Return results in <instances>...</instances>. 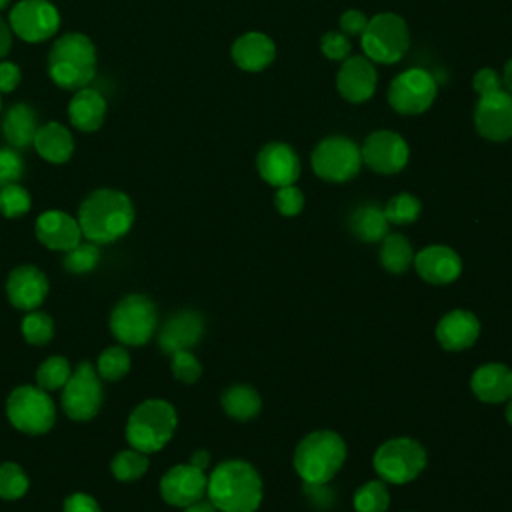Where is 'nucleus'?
I'll return each instance as SVG.
<instances>
[{
	"mask_svg": "<svg viewBox=\"0 0 512 512\" xmlns=\"http://www.w3.org/2000/svg\"><path fill=\"white\" fill-rule=\"evenodd\" d=\"M132 222V202L120 190H94L78 208V224L82 236L94 244H110L122 238L132 228Z\"/></svg>",
	"mask_w": 512,
	"mask_h": 512,
	"instance_id": "nucleus-1",
	"label": "nucleus"
},
{
	"mask_svg": "<svg viewBox=\"0 0 512 512\" xmlns=\"http://www.w3.org/2000/svg\"><path fill=\"white\" fill-rule=\"evenodd\" d=\"M206 494L216 510L256 512L262 502V478L252 464L226 460L210 474Z\"/></svg>",
	"mask_w": 512,
	"mask_h": 512,
	"instance_id": "nucleus-2",
	"label": "nucleus"
},
{
	"mask_svg": "<svg viewBox=\"0 0 512 512\" xmlns=\"http://www.w3.org/2000/svg\"><path fill=\"white\" fill-rule=\"evenodd\" d=\"M50 78L66 90L86 88L96 74V48L80 32H68L58 38L48 54Z\"/></svg>",
	"mask_w": 512,
	"mask_h": 512,
	"instance_id": "nucleus-3",
	"label": "nucleus"
},
{
	"mask_svg": "<svg viewBox=\"0 0 512 512\" xmlns=\"http://www.w3.org/2000/svg\"><path fill=\"white\" fill-rule=\"evenodd\" d=\"M346 460V442L332 430L306 434L294 450V470L308 484H326Z\"/></svg>",
	"mask_w": 512,
	"mask_h": 512,
	"instance_id": "nucleus-4",
	"label": "nucleus"
},
{
	"mask_svg": "<svg viewBox=\"0 0 512 512\" xmlns=\"http://www.w3.org/2000/svg\"><path fill=\"white\" fill-rule=\"evenodd\" d=\"M176 410L170 402L152 398L138 404L128 416L126 440L132 448L152 454L164 448L176 430Z\"/></svg>",
	"mask_w": 512,
	"mask_h": 512,
	"instance_id": "nucleus-5",
	"label": "nucleus"
},
{
	"mask_svg": "<svg viewBox=\"0 0 512 512\" xmlns=\"http://www.w3.org/2000/svg\"><path fill=\"white\" fill-rule=\"evenodd\" d=\"M360 44L368 60L376 64H396L410 46L408 24L394 12H380L368 20Z\"/></svg>",
	"mask_w": 512,
	"mask_h": 512,
	"instance_id": "nucleus-6",
	"label": "nucleus"
},
{
	"mask_svg": "<svg viewBox=\"0 0 512 512\" xmlns=\"http://www.w3.org/2000/svg\"><path fill=\"white\" fill-rule=\"evenodd\" d=\"M10 424L24 434H44L54 426L56 408L46 390L38 386H18L6 400Z\"/></svg>",
	"mask_w": 512,
	"mask_h": 512,
	"instance_id": "nucleus-7",
	"label": "nucleus"
},
{
	"mask_svg": "<svg viewBox=\"0 0 512 512\" xmlns=\"http://www.w3.org/2000/svg\"><path fill=\"white\" fill-rule=\"evenodd\" d=\"M158 324L156 306L142 294L124 296L110 314V330L118 342L128 346L146 344Z\"/></svg>",
	"mask_w": 512,
	"mask_h": 512,
	"instance_id": "nucleus-8",
	"label": "nucleus"
},
{
	"mask_svg": "<svg viewBox=\"0 0 512 512\" xmlns=\"http://www.w3.org/2000/svg\"><path fill=\"white\" fill-rule=\"evenodd\" d=\"M372 464L384 482L406 484L424 470L426 450L414 438H392L378 446Z\"/></svg>",
	"mask_w": 512,
	"mask_h": 512,
	"instance_id": "nucleus-9",
	"label": "nucleus"
},
{
	"mask_svg": "<svg viewBox=\"0 0 512 512\" xmlns=\"http://www.w3.org/2000/svg\"><path fill=\"white\" fill-rule=\"evenodd\" d=\"M360 166V148L346 136H328L312 150V170L326 182H348L360 172Z\"/></svg>",
	"mask_w": 512,
	"mask_h": 512,
	"instance_id": "nucleus-10",
	"label": "nucleus"
},
{
	"mask_svg": "<svg viewBox=\"0 0 512 512\" xmlns=\"http://www.w3.org/2000/svg\"><path fill=\"white\" fill-rule=\"evenodd\" d=\"M438 84L424 68H408L400 72L388 86V104L404 116L426 112L436 100Z\"/></svg>",
	"mask_w": 512,
	"mask_h": 512,
	"instance_id": "nucleus-11",
	"label": "nucleus"
},
{
	"mask_svg": "<svg viewBox=\"0 0 512 512\" xmlns=\"http://www.w3.org/2000/svg\"><path fill=\"white\" fill-rule=\"evenodd\" d=\"M102 404V384L94 366L84 360L70 374L62 392V406L68 418L84 422L98 414Z\"/></svg>",
	"mask_w": 512,
	"mask_h": 512,
	"instance_id": "nucleus-12",
	"label": "nucleus"
},
{
	"mask_svg": "<svg viewBox=\"0 0 512 512\" xmlns=\"http://www.w3.org/2000/svg\"><path fill=\"white\" fill-rule=\"evenodd\" d=\"M60 26L58 10L48 0H20L10 12V28L26 42H44Z\"/></svg>",
	"mask_w": 512,
	"mask_h": 512,
	"instance_id": "nucleus-13",
	"label": "nucleus"
},
{
	"mask_svg": "<svg viewBox=\"0 0 512 512\" xmlns=\"http://www.w3.org/2000/svg\"><path fill=\"white\" fill-rule=\"evenodd\" d=\"M360 154L370 170L378 174H396L408 164L410 148L398 132L376 130L366 136Z\"/></svg>",
	"mask_w": 512,
	"mask_h": 512,
	"instance_id": "nucleus-14",
	"label": "nucleus"
},
{
	"mask_svg": "<svg viewBox=\"0 0 512 512\" xmlns=\"http://www.w3.org/2000/svg\"><path fill=\"white\" fill-rule=\"evenodd\" d=\"M474 126L478 134L490 142H506L512 138V94L504 88L480 96L474 108Z\"/></svg>",
	"mask_w": 512,
	"mask_h": 512,
	"instance_id": "nucleus-15",
	"label": "nucleus"
},
{
	"mask_svg": "<svg viewBox=\"0 0 512 512\" xmlns=\"http://www.w3.org/2000/svg\"><path fill=\"white\" fill-rule=\"evenodd\" d=\"M208 478L192 464L172 466L160 480V494L170 506L186 508L204 498Z\"/></svg>",
	"mask_w": 512,
	"mask_h": 512,
	"instance_id": "nucleus-16",
	"label": "nucleus"
},
{
	"mask_svg": "<svg viewBox=\"0 0 512 512\" xmlns=\"http://www.w3.org/2000/svg\"><path fill=\"white\" fill-rule=\"evenodd\" d=\"M256 168L264 182L274 188L294 184L300 176V158L286 142H268L256 156Z\"/></svg>",
	"mask_w": 512,
	"mask_h": 512,
	"instance_id": "nucleus-17",
	"label": "nucleus"
},
{
	"mask_svg": "<svg viewBox=\"0 0 512 512\" xmlns=\"http://www.w3.org/2000/svg\"><path fill=\"white\" fill-rule=\"evenodd\" d=\"M378 84V72L372 60L366 56H350L342 62L338 76H336V88L340 96L352 104H360L372 98Z\"/></svg>",
	"mask_w": 512,
	"mask_h": 512,
	"instance_id": "nucleus-18",
	"label": "nucleus"
},
{
	"mask_svg": "<svg viewBox=\"0 0 512 512\" xmlns=\"http://www.w3.org/2000/svg\"><path fill=\"white\" fill-rule=\"evenodd\" d=\"M6 294L12 306L18 310H36L48 294V278L40 268L32 264L18 266L6 280Z\"/></svg>",
	"mask_w": 512,
	"mask_h": 512,
	"instance_id": "nucleus-19",
	"label": "nucleus"
},
{
	"mask_svg": "<svg viewBox=\"0 0 512 512\" xmlns=\"http://www.w3.org/2000/svg\"><path fill=\"white\" fill-rule=\"evenodd\" d=\"M414 268L430 284H450L462 272V260L450 246L432 244L414 256Z\"/></svg>",
	"mask_w": 512,
	"mask_h": 512,
	"instance_id": "nucleus-20",
	"label": "nucleus"
},
{
	"mask_svg": "<svg viewBox=\"0 0 512 512\" xmlns=\"http://www.w3.org/2000/svg\"><path fill=\"white\" fill-rule=\"evenodd\" d=\"M36 236L46 248L60 252H68L82 242L78 220L62 210L42 212L36 220Z\"/></svg>",
	"mask_w": 512,
	"mask_h": 512,
	"instance_id": "nucleus-21",
	"label": "nucleus"
},
{
	"mask_svg": "<svg viewBox=\"0 0 512 512\" xmlns=\"http://www.w3.org/2000/svg\"><path fill=\"white\" fill-rule=\"evenodd\" d=\"M204 332V320L194 310H182L174 314L160 330L158 344L166 354H174L178 350H190L198 344Z\"/></svg>",
	"mask_w": 512,
	"mask_h": 512,
	"instance_id": "nucleus-22",
	"label": "nucleus"
},
{
	"mask_svg": "<svg viewBox=\"0 0 512 512\" xmlns=\"http://www.w3.org/2000/svg\"><path fill=\"white\" fill-rule=\"evenodd\" d=\"M480 336V322L468 310H450L436 324V340L446 350H466Z\"/></svg>",
	"mask_w": 512,
	"mask_h": 512,
	"instance_id": "nucleus-23",
	"label": "nucleus"
},
{
	"mask_svg": "<svg viewBox=\"0 0 512 512\" xmlns=\"http://www.w3.org/2000/svg\"><path fill=\"white\" fill-rule=\"evenodd\" d=\"M276 58V46L264 32H246L232 44V60L240 70L260 72Z\"/></svg>",
	"mask_w": 512,
	"mask_h": 512,
	"instance_id": "nucleus-24",
	"label": "nucleus"
},
{
	"mask_svg": "<svg viewBox=\"0 0 512 512\" xmlns=\"http://www.w3.org/2000/svg\"><path fill=\"white\" fill-rule=\"evenodd\" d=\"M474 396L488 404L504 402L512 396V370L504 364L490 362L480 366L470 380Z\"/></svg>",
	"mask_w": 512,
	"mask_h": 512,
	"instance_id": "nucleus-25",
	"label": "nucleus"
},
{
	"mask_svg": "<svg viewBox=\"0 0 512 512\" xmlns=\"http://www.w3.org/2000/svg\"><path fill=\"white\" fill-rule=\"evenodd\" d=\"M106 114V100L92 88H80L68 104L70 122L82 132H94L102 126Z\"/></svg>",
	"mask_w": 512,
	"mask_h": 512,
	"instance_id": "nucleus-26",
	"label": "nucleus"
},
{
	"mask_svg": "<svg viewBox=\"0 0 512 512\" xmlns=\"http://www.w3.org/2000/svg\"><path fill=\"white\" fill-rule=\"evenodd\" d=\"M32 144L36 152L52 164L66 162L74 150L72 134L68 132V128H64L58 122H48L44 126H38Z\"/></svg>",
	"mask_w": 512,
	"mask_h": 512,
	"instance_id": "nucleus-27",
	"label": "nucleus"
},
{
	"mask_svg": "<svg viewBox=\"0 0 512 512\" xmlns=\"http://www.w3.org/2000/svg\"><path fill=\"white\" fill-rule=\"evenodd\" d=\"M388 218L384 208L374 202H364L356 206L348 216L350 232L362 242H378L388 234Z\"/></svg>",
	"mask_w": 512,
	"mask_h": 512,
	"instance_id": "nucleus-28",
	"label": "nucleus"
},
{
	"mask_svg": "<svg viewBox=\"0 0 512 512\" xmlns=\"http://www.w3.org/2000/svg\"><path fill=\"white\" fill-rule=\"evenodd\" d=\"M36 130L38 118L28 104H14L2 120L4 138L12 148H26L28 144H32Z\"/></svg>",
	"mask_w": 512,
	"mask_h": 512,
	"instance_id": "nucleus-29",
	"label": "nucleus"
},
{
	"mask_svg": "<svg viewBox=\"0 0 512 512\" xmlns=\"http://www.w3.org/2000/svg\"><path fill=\"white\" fill-rule=\"evenodd\" d=\"M220 400H222L224 412L228 416H232L234 420H240V422L256 418L260 414V408H262L260 394L252 386H248V384L228 386L222 392Z\"/></svg>",
	"mask_w": 512,
	"mask_h": 512,
	"instance_id": "nucleus-30",
	"label": "nucleus"
},
{
	"mask_svg": "<svg viewBox=\"0 0 512 512\" xmlns=\"http://www.w3.org/2000/svg\"><path fill=\"white\" fill-rule=\"evenodd\" d=\"M380 262L392 274H402L414 262L412 244L402 234H386L380 246Z\"/></svg>",
	"mask_w": 512,
	"mask_h": 512,
	"instance_id": "nucleus-31",
	"label": "nucleus"
},
{
	"mask_svg": "<svg viewBox=\"0 0 512 512\" xmlns=\"http://www.w3.org/2000/svg\"><path fill=\"white\" fill-rule=\"evenodd\" d=\"M390 504V492L384 480H370L354 492L356 512H386Z\"/></svg>",
	"mask_w": 512,
	"mask_h": 512,
	"instance_id": "nucleus-32",
	"label": "nucleus"
},
{
	"mask_svg": "<svg viewBox=\"0 0 512 512\" xmlns=\"http://www.w3.org/2000/svg\"><path fill=\"white\" fill-rule=\"evenodd\" d=\"M70 374H72V368L64 356H50L38 366L36 382H38V388L52 392V390L64 388Z\"/></svg>",
	"mask_w": 512,
	"mask_h": 512,
	"instance_id": "nucleus-33",
	"label": "nucleus"
},
{
	"mask_svg": "<svg viewBox=\"0 0 512 512\" xmlns=\"http://www.w3.org/2000/svg\"><path fill=\"white\" fill-rule=\"evenodd\" d=\"M110 468L118 480L132 482V480H138L148 470V456L136 448L122 450L114 456Z\"/></svg>",
	"mask_w": 512,
	"mask_h": 512,
	"instance_id": "nucleus-34",
	"label": "nucleus"
},
{
	"mask_svg": "<svg viewBox=\"0 0 512 512\" xmlns=\"http://www.w3.org/2000/svg\"><path fill=\"white\" fill-rule=\"evenodd\" d=\"M420 210H422L420 200L408 192H400V194L392 196L384 206V214H386L388 222L396 224V226L412 224L420 216Z\"/></svg>",
	"mask_w": 512,
	"mask_h": 512,
	"instance_id": "nucleus-35",
	"label": "nucleus"
},
{
	"mask_svg": "<svg viewBox=\"0 0 512 512\" xmlns=\"http://www.w3.org/2000/svg\"><path fill=\"white\" fill-rule=\"evenodd\" d=\"M98 376L104 380H120L130 370V354L124 346H110L98 358Z\"/></svg>",
	"mask_w": 512,
	"mask_h": 512,
	"instance_id": "nucleus-36",
	"label": "nucleus"
},
{
	"mask_svg": "<svg viewBox=\"0 0 512 512\" xmlns=\"http://www.w3.org/2000/svg\"><path fill=\"white\" fill-rule=\"evenodd\" d=\"M22 334L28 344L44 346L54 336V322L48 314L30 310L22 320Z\"/></svg>",
	"mask_w": 512,
	"mask_h": 512,
	"instance_id": "nucleus-37",
	"label": "nucleus"
},
{
	"mask_svg": "<svg viewBox=\"0 0 512 512\" xmlns=\"http://www.w3.org/2000/svg\"><path fill=\"white\" fill-rule=\"evenodd\" d=\"M28 484L30 480L18 464L14 462L0 464V498L2 500H16L24 496L28 490Z\"/></svg>",
	"mask_w": 512,
	"mask_h": 512,
	"instance_id": "nucleus-38",
	"label": "nucleus"
},
{
	"mask_svg": "<svg viewBox=\"0 0 512 512\" xmlns=\"http://www.w3.org/2000/svg\"><path fill=\"white\" fill-rule=\"evenodd\" d=\"M100 260V250L98 244L94 242H80L68 252H64V268L74 272V274H84L90 272Z\"/></svg>",
	"mask_w": 512,
	"mask_h": 512,
	"instance_id": "nucleus-39",
	"label": "nucleus"
},
{
	"mask_svg": "<svg viewBox=\"0 0 512 512\" xmlns=\"http://www.w3.org/2000/svg\"><path fill=\"white\" fill-rule=\"evenodd\" d=\"M30 210V194L20 184H8L0 188V212L6 218L24 216Z\"/></svg>",
	"mask_w": 512,
	"mask_h": 512,
	"instance_id": "nucleus-40",
	"label": "nucleus"
},
{
	"mask_svg": "<svg viewBox=\"0 0 512 512\" xmlns=\"http://www.w3.org/2000/svg\"><path fill=\"white\" fill-rule=\"evenodd\" d=\"M172 374L176 380L184 382V384H192L200 378L202 374V366L196 360V356L190 350H178L172 354V362H170Z\"/></svg>",
	"mask_w": 512,
	"mask_h": 512,
	"instance_id": "nucleus-41",
	"label": "nucleus"
},
{
	"mask_svg": "<svg viewBox=\"0 0 512 512\" xmlns=\"http://www.w3.org/2000/svg\"><path fill=\"white\" fill-rule=\"evenodd\" d=\"M274 206L282 216H296L304 208V194L294 184L280 186L276 188V194H274Z\"/></svg>",
	"mask_w": 512,
	"mask_h": 512,
	"instance_id": "nucleus-42",
	"label": "nucleus"
},
{
	"mask_svg": "<svg viewBox=\"0 0 512 512\" xmlns=\"http://www.w3.org/2000/svg\"><path fill=\"white\" fill-rule=\"evenodd\" d=\"M24 176V162L14 148H0V188L18 184Z\"/></svg>",
	"mask_w": 512,
	"mask_h": 512,
	"instance_id": "nucleus-43",
	"label": "nucleus"
},
{
	"mask_svg": "<svg viewBox=\"0 0 512 512\" xmlns=\"http://www.w3.org/2000/svg\"><path fill=\"white\" fill-rule=\"evenodd\" d=\"M320 50L328 60L344 62L350 56L352 46L346 34H342L340 30H328L320 40Z\"/></svg>",
	"mask_w": 512,
	"mask_h": 512,
	"instance_id": "nucleus-44",
	"label": "nucleus"
},
{
	"mask_svg": "<svg viewBox=\"0 0 512 512\" xmlns=\"http://www.w3.org/2000/svg\"><path fill=\"white\" fill-rule=\"evenodd\" d=\"M472 88L478 96H486L502 90V78L494 68H480L472 78Z\"/></svg>",
	"mask_w": 512,
	"mask_h": 512,
	"instance_id": "nucleus-45",
	"label": "nucleus"
},
{
	"mask_svg": "<svg viewBox=\"0 0 512 512\" xmlns=\"http://www.w3.org/2000/svg\"><path fill=\"white\" fill-rule=\"evenodd\" d=\"M340 32L346 34V36H362V32L366 30L368 26V18L362 10H356V8H350L346 12L340 14Z\"/></svg>",
	"mask_w": 512,
	"mask_h": 512,
	"instance_id": "nucleus-46",
	"label": "nucleus"
},
{
	"mask_svg": "<svg viewBox=\"0 0 512 512\" xmlns=\"http://www.w3.org/2000/svg\"><path fill=\"white\" fill-rule=\"evenodd\" d=\"M64 512H100V506L92 496L76 492L64 500Z\"/></svg>",
	"mask_w": 512,
	"mask_h": 512,
	"instance_id": "nucleus-47",
	"label": "nucleus"
},
{
	"mask_svg": "<svg viewBox=\"0 0 512 512\" xmlns=\"http://www.w3.org/2000/svg\"><path fill=\"white\" fill-rule=\"evenodd\" d=\"M20 84V68L14 62H0V92H12Z\"/></svg>",
	"mask_w": 512,
	"mask_h": 512,
	"instance_id": "nucleus-48",
	"label": "nucleus"
},
{
	"mask_svg": "<svg viewBox=\"0 0 512 512\" xmlns=\"http://www.w3.org/2000/svg\"><path fill=\"white\" fill-rule=\"evenodd\" d=\"M304 492L312 500V504L330 506L334 502V492L326 488V484H308L304 482Z\"/></svg>",
	"mask_w": 512,
	"mask_h": 512,
	"instance_id": "nucleus-49",
	"label": "nucleus"
},
{
	"mask_svg": "<svg viewBox=\"0 0 512 512\" xmlns=\"http://www.w3.org/2000/svg\"><path fill=\"white\" fill-rule=\"evenodd\" d=\"M10 46H12V28L0 16V58L8 54Z\"/></svg>",
	"mask_w": 512,
	"mask_h": 512,
	"instance_id": "nucleus-50",
	"label": "nucleus"
},
{
	"mask_svg": "<svg viewBox=\"0 0 512 512\" xmlns=\"http://www.w3.org/2000/svg\"><path fill=\"white\" fill-rule=\"evenodd\" d=\"M188 464H192V466H196V468H200V470H206L208 464H210V454H208V450H196V452L190 456V462H188Z\"/></svg>",
	"mask_w": 512,
	"mask_h": 512,
	"instance_id": "nucleus-51",
	"label": "nucleus"
},
{
	"mask_svg": "<svg viewBox=\"0 0 512 512\" xmlns=\"http://www.w3.org/2000/svg\"><path fill=\"white\" fill-rule=\"evenodd\" d=\"M184 512H216V506L210 500H198L184 508Z\"/></svg>",
	"mask_w": 512,
	"mask_h": 512,
	"instance_id": "nucleus-52",
	"label": "nucleus"
},
{
	"mask_svg": "<svg viewBox=\"0 0 512 512\" xmlns=\"http://www.w3.org/2000/svg\"><path fill=\"white\" fill-rule=\"evenodd\" d=\"M500 78H502V86H504V90L512 94V58L506 62L504 72H502V76H500Z\"/></svg>",
	"mask_w": 512,
	"mask_h": 512,
	"instance_id": "nucleus-53",
	"label": "nucleus"
},
{
	"mask_svg": "<svg viewBox=\"0 0 512 512\" xmlns=\"http://www.w3.org/2000/svg\"><path fill=\"white\" fill-rule=\"evenodd\" d=\"M510 402H508V406H506V420H508V424H512V396L508 398Z\"/></svg>",
	"mask_w": 512,
	"mask_h": 512,
	"instance_id": "nucleus-54",
	"label": "nucleus"
},
{
	"mask_svg": "<svg viewBox=\"0 0 512 512\" xmlns=\"http://www.w3.org/2000/svg\"><path fill=\"white\" fill-rule=\"evenodd\" d=\"M8 4H10V0H0V10H2V8H6Z\"/></svg>",
	"mask_w": 512,
	"mask_h": 512,
	"instance_id": "nucleus-55",
	"label": "nucleus"
},
{
	"mask_svg": "<svg viewBox=\"0 0 512 512\" xmlns=\"http://www.w3.org/2000/svg\"><path fill=\"white\" fill-rule=\"evenodd\" d=\"M0 108H2V100H0Z\"/></svg>",
	"mask_w": 512,
	"mask_h": 512,
	"instance_id": "nucleus-56",
	"label": "nucleus"
}]
</instances>
